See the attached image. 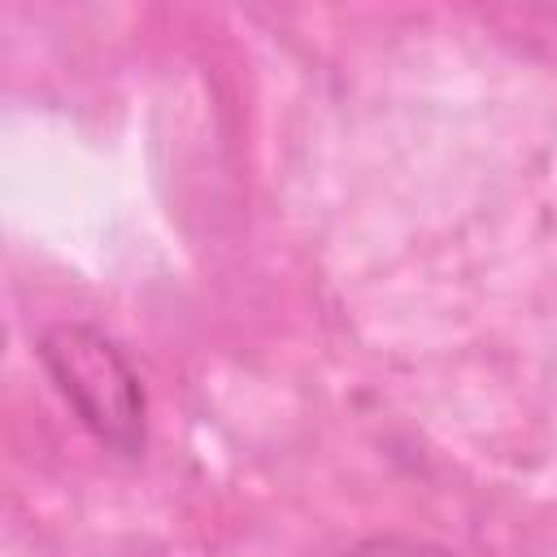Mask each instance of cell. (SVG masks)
Instances as JSON below:
<instances>
[{"mask_svg":"<svg viewBox=\"0 0 557 557\" xmlns=\"http://www.w3.org/2000/svg\"><path fill=\"white\" fill-rule=\"evenodd\" d=\"M35 357L48 370L78 426L113 457L139 461L148 448V392L131 357L113 335L91 322H52L35 339Z\"/></svg>","mask_w":557,"mask_h":557,"instance_id":"6da1fadb","label":"cell"}]
</instances>
